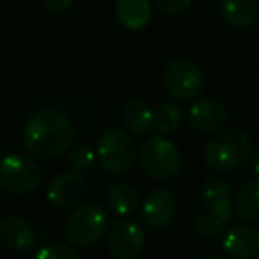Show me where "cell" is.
Segmentation results:
<instances>
[{"instance_id": "6da1fadb", "label": "cell", "mask_w": 259, "mask_h": 259, "mask_svg": "<svg viewBox=\"0 0 259 259\" xmlns=\"http://www.w3.org/2000/svg\"><path fill=\"white\" fill-rule=\"evenodd\" d=\"M75 139V124L61 110L43 108L30 115L23 128V146L34 158L54 160L68 151Z\"/></svg>"}, {"instance_id": "7a4b0ae2", "label": "cell", "mask_w": 259, "mask_h": 259, "mask_svg": "<svg viewBox=\"0 0 259 259\" xmlns=\"http://www.w3.org/2000/svg\"><path fill=\"white\" fill-rule=\"evenodd\" d=\"M252 142L245 132L238 128L219 130L208 139L204 148V162L209 169L227 172L247 162Z\"/></svg>"}, {"instance_id": "3957f363", "label": "cell", "mask_w": 259, "mask_h": 259, "mask_svg": "<svg viewBox=\"0 0 259 259\" xmlns=\"http://www.w3.org/2000/svg\"><path fill=\"white\" fill-rule=\"evenodd\" d=\"M98 162L105 172L126 174L137 162V144L121 128H110L98 141Z\"/></svg>"}, {"instance_id": "277c9868", "label": "cell", "mask_w": 259, "mask_h": 259, "mask_svg": "<svg viewBox=\"0 0 259 259\" xmlns=\"http://www.w3.org/2000/svg\"><path fill=\"white\" fill-rule=\"evenodd\" d=\"M108 215L98 202L78 204L66 222V238L78 248H91L105 236Z\"/></svg>"}, {"instance_id": "5b68a950", "label": "cell", "mask_w": 259, "mask_h": 259, "mask_svg": "<svg viewBox=\"0 0 259 259\" xmlns=\"http://www.w3.org/2000/svg\"><path fill=\"white\" fill-rule=\"evenodd\" d=\"M139 162L153 180H172L181 169V155L176 144L163 137H149L139 151Z\"/></svg>"}, {"instance_id": "8992f818", "label": "cell", "mask_w": 259, "mask_h": 259, "mask_svg": "<svg viewBox=\"0 0 259 259\" xmlns=\"http://www.w3.org/2000/svg\"><path fill=\"white\" fill-rule=\"evenodd\" d=\"M163 85L178 101L195 100L204 89V71L195 61L174 59L163 71Z\"/></svg>"}, {"instance_id": "52a82bcc", "label": "cell", "mask_w": 259, "mask_h": 259, "mask_svg": "<svg viewBox=\"0 0 259 259\" xmlns=\"http://www.w3.org/2000/svg\"><path fill=\"white\" fill-rule=\"evenodd\" d=\"M41 183V167L30 156L8 155L0 158V188L9 194H29Z\"/></svg>"}, {"instance_id": "ba28073f", "label": "cell", "mask_w": 259, "mask_h": 259, "mask_svg": "<svg viewBox=\"0 0 259 259\" xmlns=\"http://www.w3.org/2000/svg\"><path fill=\"white\" fill-rule=\"evenodd\" d=\"M105 243L115 259H135L146 248V233L139 222L122 219L112 224L105 236Z\"/></svg>"}, {"instance_id": "9c48e42d", "label": "cell", "mask_w": 259, "mask_h": 259, "mask_svg": "<svg viewBox=\"0 0 259 259\" xmlns=\"http://www.w3.org/2000/svg\"><path fill=\"white\" fill-rule=\"evenodd\" d=\"M89 192V183L80 172H62L50 181L47 190V197L50 204L59 209H71L82 204Z\"/></svg>"}, {"instance_id": "30bf717a", "label": "cell", "mask_w": 259, "mask_h": 259, "mask_svg": "<svg viewBox=\"0 0 259 259\" xmlns=\"http://www.w3.org/2000/svg\"><path fill=\"white\" fill-rule=\"evenodd\" d=\"M222 248L233 259H252L259 255V229L248 224H238L222 234Z\"/></svg>"}, {"instance_id": "8fae6325", "label": "cell", "mask_w": 259, "mask_h": 259, "mask_svg": "<svg viewBox=\"0 0 259 259\" xmlns=\"http://www.w3.org/2000/svg\"><path fill=\"white\" fill-rule=\"evenodd\" d=\"M174 215H176V197L165 188L153 190L142 204V220L151 229H162L169 226Z\"/></svg>"}, {"instance_id": "7c38bea8", "label": "cell", "mask_w": 259, "mask_h": 259, "mask_svg": "<svg viewBox=\"0 0 259 259\" xmlns=\"http://www.w3.org/2000/svg\"><path fill=\"white\" fill-rule=\"evenodd\" d=\"M227 121V110L219 100L202 98L190 105L188 122L201 134H215Z\"/></svg>"}, {"instance_id": "4fadbf2b", "label": "cell", "mask_w": 259, "mask_h": 259, "mask_svg": "<svg viewBox=\"0 0 259 259\" xmlns=\"http://www.w3.org/2000/svg\"><path fill=\"white\" fill-rule=\"evenodd\" d=\"M202 199L204 204L208 206L209 213L219 217L222 222L229 224L231 217H233V190L231 185L224 180L222 176H206L204 183H202Z\"/></svg>"}, {"instance_id": "5bb4252c", "label": "cell", "mask_w": 259, "mask_h": 259, "mask_svg": "<svg viewBox=\"0 0 259 259\" xmlns=\"http://www.w3.org/2000/svg\"><path fill=\"white\" fill-rule=\"evenodd\" d=\"M0 240L16 252H29L37 245V233L22 217H6L0 220Z\"/></svg>"}, {"instance_id": "9a60e30c", "label": "cell", "mask_w": 259, "mask_h": 259, "mask_svg": "<svg viewBox=\"0 0 259 259\" xmlns=\"http://www.w3.org/2000/svg\"><path fill=\"white\" fill-rule=\"evenodd\" d=\"M119 117H121L126 132L137 135V137H144L153 130L151 107L142 98H130V100H126L121 105Z\"/></svg>"}, {"instance_id": "2e32d148", "label": "cell", "mask_w": 259, "mask_h": 259, "mask_svg": "<svg viewBox=\"0 0 259 259\" xmlns=\"http://www.w3.org/2000/svg\"><path fill=\"white\" fill-rule=\"evenodd\" d=\"M219 13L231 29L247 30L257 22L259 8L255 0H220Z\"/></svg>"}, {"instance_id": "e0dca14e", "label": "cell", "mask_w": 259, "mask_h": 259, "mask_svg": "<svg viewBox=\"0 0 259 259\" xmlns=\"http://www.w3.org/2000/svg\"><path fill=\"white\" fill-rule=\"evenodd\" d=\"M115 15L128 30L146 29L153 16L149 0H117Z\"/></svg>"}, {"instance_id": "ac0fdd59", "label": "cell", "mask_w": 259, "mask_h": 259, "mask_svg": "<svg viewBox=\"0 0 259 259\" xmlns=\"http://www.w3.org/2000/svg\"><path fill=\"white\" fill-rule=\"evenodd\" d=\"M234 213L245 222H259V180L245 183L234 195Z\"/></svg>"}, {"instance_id": "d6986e66", "label": "cell", "mask_w": 259, "mask_h": 259, "mask_svg": "<svg viewBox=\"0 0 259 259\" xmlns=\"http://www.w3.org/2000/svg\"><path fill=\"white\" fill-rule=\"evenodd\" d=\"M105 197H107V204L110 206L112 211H115L121 217L132 215L139 208V195L135 188L128 183H122V181L112 185Z\"/></svg>"}, {"instance_id": "ffe728a7", "label": "cell", "mask_w": 259, "mask_h": 259, "mask_svg": "<svg viewBox=\"0 0 259 259\" xmlns=\"http://www.w3.org/2000/svg\"><path fill=\"white\" fill-rule=\"evenodd\" d=\"M183 124V112L180 105L172 101H163L153 112V128L158 132L162 137H172L180 132Z\"/></svg>"}, {"instance_id": "44dd1931", "label": "cell", "mask_w": 259, "mask_h": 259, "mask_svg": "<svg viewBox=\"0 0 259 259\" xmlns=\"http://www.w3.org/2000/svg\"><path fill=\"white\" fill-rule=\"evenodd\" d=\"M226 222L215 217L213 213H208V215H201L197 220H195V233L199 234V238L202 240H217L224 234L226 231Z\"/></svg>"}, {"instance_id": "7402d4cb", "label": "cell", "mask_w": 259, "mask_h": 259, "mask_svg": "<svg viewBox=\"0 0 259 259\" xmlns=\"http://www.w3.org/2000/svg\"><path fill=\"white\" fill-rule=\"evenodd\" d=\"M69 163H71L73 170L76 172H83V170H89L94 165V153L89 146L78 144L73 146L71 151H69Z\"/></svg>"}, {"instance_id": "603a6c76", "label": "cell", "mask_w": 259, "mask_h": 259, "mask_svg": "<svg viewBox=\"0 0 259 259\" xmlns=\"http://www.w3.org/2000/svg\"><path fill=\"white\" fill-rule=\"evenodd\" d=\"M32 259H80V255L73 247L61 243H50L41 247Z\"/></svg>"}, {"instance_id": "cb8c5ba5", "label": "cell", "mask_w": 259, "mask_h": 259, "mask_svg": "<svg viewBox=\"0 0 259 259\" xmlns=\"http://www.w3.org/2000/svg\"><path fill=\"white\" fill-rule=\"evenodd\" d=\"M158 8L162 9L165 15H181L187 11V8L192 4V0H156Z\"/></svg>"}, {"instance_id": "d4e9b609", "label": "cell", "mask_w": 259, "mask_h": 259, "mask_svg": "<svg viewBox=\"0 0 259 259\" xmlns=\"http://www.w3.org/2000/svg\"><path fill=\"white\" fill-rule=\"evenodd\" d=\"M75 0H43L45 8L52 13V15H64L71 9Z\"/></svg>"}, {"instance_id": "484cf974", "label": "cell", "mask_w": 259, "mask_h": 259, "mask_svg": "<svg viewBox=\"0 0 259 259\" xmlns=\"http://www.w3.org/2000/svg\"><path fill=\"white\" fill-rule=\"evenodd\" d=\"M247 160H248V172H250L255 180H259V148L250 151Z\"/></svg>"}, {"instance_id": "4316f807", "label": "cell", "mask_w": 259, "mask_h": 259, "mask_svg": "<svg viewBox=\"0 0 259 259\" xmlns=\"http://www.w3.org/2000/svg\"><path fill=\"white\" fill-rule=\"evenodd\" d=\"M202 259H222V257H220L219 254H208V255H204Z\"/></svg>"}]
</instances>
